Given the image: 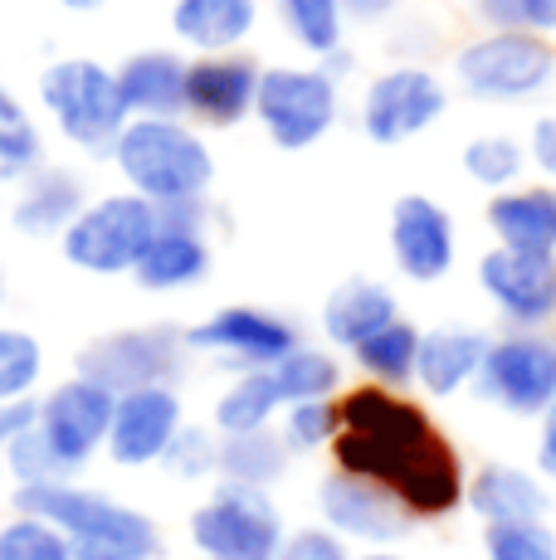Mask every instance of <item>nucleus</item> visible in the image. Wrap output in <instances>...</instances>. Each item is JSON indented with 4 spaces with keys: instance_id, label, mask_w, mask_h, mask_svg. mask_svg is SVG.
<instances>
[{
    "instance_id": "obj_1",
    "label": "nucleus",
    "mask_w": 556,
    "mask_h": 560,
    "mask_svg": "<svg viewBox=\"0 0 556 560\" xmlns=\"http://www.w3.org/2000/svg\"><path fill=\"white\" fill-rule=\"evenodd\" d=\"M337 419H341L333 439L337 468L381 482L391 492L444 444L420 405L401 400L395 390H381V385L347 390L337 400Z\"/></svg>"
},
{
    "instance_id": "obj_2",
    "label": "nucleus",
    "mask_w": 556,
    "mask_h": 560,
    "mask_svg": "<svg viewBox=\"0 0 556 560\" xmlns=\"http://www.w3.org/2000/svg\"><path fill=\"white\" fill-rule=\"evenodd\" d=\"M113 166L123 186L157 210L206 200L216 180V156L186 117H132L113 147Z\"/></svg>"
},
{
    "instance_id": "obj_3",
    "label": "nucleus",
    "mask_w": 556,
    "mask_h": 560,
    "mask_svg": "<svg viewBox=\"0 0 556 560\" xmlns=\"http://www.w3.org/2000/svg\"><path fill=\"white\" fill-rule=\"evenodd\" d=\"M10 512H25L69 536L73 551H113L123 560H162V526L142 508L113 498L89 482H49V488H10Z\"/></svg>"
},
{
    "instance_id": "obj_4",
    "label": "nucleus",
    "mask_w": 556,
    "mask_h": 560,
    "mask_svg": "<svg viewBox=\"0 0 556 560\" xmlns=\"http://www.w3.org/2000/svg\"><path fill=\"white\" fill-rule=\"evenodd\" d=\"M35 93L49 127L63 142L79 147L83 156L113 161V147L127 127V107H123V93H117V73L108 63L89 59V54L55 59L49 69H39Z\"/></svg>"
},
{
    "instance_id": "obj_5",
    "label": "nucleus",
    "mask_w": 556,
    "mask_h": 560,
    "mask_svg": "<svg viewBox=\"0 0 556 560\" xmlns=\"http://www.w3.org/2000/svg\"><path fill=\"white\" fill-rule=\"evenodd\" d=\"M157 224H162V210L147 205L142 196H132V190L89 196L79 220L59 234V254L63 264H73L89 278H132Z\"/></svg>"
},
{
    "instance_id": "obj_6",
    "label": "nucleus",
    "mask_w": 556,
    "mask_h": 560,
    "mask_svg": "<svg viewBox=\"0 0 556 560\" xmlns=\"http://www.w3.org/2000/svg\"><path fill=\"white\" fill-rule=\"evenodd\" d=\"M190 365L186 331L152 322V327H123L103 331L73 361V375H89L103 390L127 395V390H152V385H171L176 390L181 375Z\"/></svg>"
},
{
    "instance_id": "obj_7",
    "label": "nucleus",
    "mask_w": 556,
    "mask_h": 560,
    "mask_svg": "<svg viewBox=\"0 0 556 560\" xmlns=\"http://www.w3.org/2000/svg\"><path fill=\"white\" fill-rule=\"evenodd\" d=\"M283 536V516L259 488L220 482L190 512V546L200 551V560H278Z\"/></svg>"
},
{
    "instance_id": "obj_8",
    "label": "nucleus",
    "mask_w": 556,
    "mask_h": 560,
    "mask_svg": "<svg viewBox=\"0 0 556 560\" xmlns=\"http://www.w3.org/2000/svg\"><path fill=\"white\" fill-rule=\"evenodd\" d=\"M186 347L190 357H210L230 365L234 375H244V371H274L303 341H298V327L288 317H278L269 307L234 303L200 317L196 327H186Z\"/></svg>"
},
{
    "instance_id": "obj_9",
    "label": "nucleus",
    "mask_w": 556,
    "mask_h": 560,
    "mask_svg": "<svg viewBox=\"0 0 556 560\" xmlns=\"http://www.w3.org/2000/svg\"><path fill=\"white\" fill-rule=\"evenodd\" d=\"M254 117L274 147L283 152H303V147L323 142L337 122V83L323 69H264L259 73V98Z\"/></svg>"
},
{
    "instance_id": "obj_10",
    "label": "nucleus",
    "mask_w": 556,
    "mask_h": 560,
    "mask_svg": "<svg viewBox=\"0 0 556 560\" xmlns=\"http://www.w3.org/2000/svg\"><path fill=\"white\" fill-rule=\"evenodd\" d=\"M113 390H103L89 375H69V381L39 390L35 400V429L45 434V444L59 454L63 468L79 478L93 458L108 444V424H113Z\"/></svg>"
},
{
    "instance_id": "obj_11",
    "label": "nucleus",
    "mask_w": 556,
    "mask_h": 560,
    "mask_svg": "<svg viewBox=\"0 0 556 560\" xmlns=\"http://www.w3.org/2000/svg\"><path fill=\"white\" fill-rule=\"evenodd\" d=\"M478 400L508 415H547L556 405V341L537 331H512L488 341V357L474 375Z\"/></svg>"
},
{
    "instance_id": "obj_12",
    "label": "nucleus",
    "mask_w": 556,
    "mask_h": 560,
    "mask_svg": "<svg viewBox=\"0 0 556 560\" xmlns=\"http://www.w3.org/2000/svg\"><path fill=\"white\" fill-rule=\"evenodd\" d=\"M454 73L474 98H532L556 73V54L528 30H498L459 49Z\"/></svg>"
},
{
    "instance_id": "obj_13",
    "label": "nucleus",
    "mask_w": 556,
    "mask_h": 560,
    "mask_svg": "<svg viewBox=\"0 0 556 560\" xmlns=\"http://www.w3.org/2000/svg\"><path fill=\"white\" fill-rule=\"evenodd\" d=\"M210 264H216V254L206 240V200L176 205V210H162L152 244L132 268V283L147 293H186V288L206 283Z\"/></svg>"
},
{
    "instance_id": "obj_14",
    "label": "nucleus",
    "mask_w": 556,
    "mask_h": 560,
    "mask_svg": "<svg viewBox=\"0 0 556 560\" xmlns=\"http://www.w3.org/2000/svg\"><path fill=\"white\" fill-rule=\"evenodd\" d=\"M449 107V93L444 83L435 79L430 69H386L377 83L367 89V103H361V127H367L371 142L381 147H395L405 137L425 132L430 122H440Z\"/></svg>"
},
{
    "instance_id": "obj_15",
    "label": "nucleus",
    "mask_w": 556,
    "mask_h": 560,
    "mask_svg": "<svg viewBox=\"0 0 556 560\" xmlns=\"http://www.w3.org/2000/svg\"><path fill=\"white\" fill-rule=\"evenodd\" d=\"M317 512H323L327 532H337L341 541H367V546H391L410 532V512L401 508L391 488L357 472H327L317 488Z\"/></svg>"
},
{
    "instance_id": "obj_16",
    "label": "nucleus",
    "mask_w": 556,
    "mask_h": 560,
    "mask_svg": "<svg viewBox=\"0 0 556 560\" xmlns=\"http://www.w3.org/2000/svg\"><path fill=\"white\" fill-rule=\"evenodd\" d=\"M181 424H186L181 390H171V385L127 390L113 400V424H108L103 454H108L117 468H152V463H162Z\"/></svg>"
},
{
    "instance_id": "obj_17",
    "label": "nucleus",
    "mask_w": 556,
    "mask_h": 560,
    "mask_svg": "<svg viewBox=\"0 0 556 560\" xmlns=\"http://www.w3.org/2000/svg\"><path fill=\"white\" fill-rule=\"evenodd\" d=\"M478 283L512 327L532 331L556 317V254L488 249L478 258Z\"/></svg>"
},
{
    "instance_id": "obj_18",
    "label": "nucleus",
    "mask_w": 556,
    "mask_h": 560,
    "mask_svg": "<svg viewBox=\"0 0 556 560\" xmlns=\"http://www.w3.org/2000/svg\"><path fill=\"white\" fill-rule=\"evenodd\" d=\"M259 63L244 54H200L186 63V117L206 127H234L254 113Z\"/></svg>"
},
{
    "instance_id": "obj_19",
    "label": "nucleus",
    "mask_w": 556,
    "mask_h": 560,
    "mask_svg": "<svg viewBox=\"0 0 556 560\" xmlns=\"http://www.w3.org/2000/svg\"><path fill=\"white\" fill-rule=\"evenodd\" d=\"M395 268L415 283H435L454 268V220L430 196H401L391 210Z\"/></svg>"
},
{
    "instance_id": "obj_20",
    "label": "nucleus",
    "mask_w": 556,
    "mask_h": 560,
    "mask_svg": "<svg viewBox=\"0 0 556 560\" xmlns=\"http://www.w3.org/2000/svg\"><path fill=\"white\" fill-rule=\"evenodd\" d=\"M83 205H89V186H83L79 171L45 161V166L30 171V176L15 186L5 214H10L20 240H55L59 244V234L79 220Z\"/></svg>"
},
{
    "instance_id": "obj_21",
    "label": "nucleus",
    "mask_w": 556,
    "mask_h": 560,
    "mask_svg": "<svg viewBox=\"0 0 556 560\" xmlns=\"http://www.w3.org/2000/svg\"><path fill=\"white\" fill-rule=\"evenodd\" d=\"M186 63L176 49H137L117 63L127 122L132 117H186Z\"/></svg>"
},
{
    "instance_id": "obj_22",
    "label": "nucleus",
    "mask_w": 556,
    "mask_h": 560,
    "mask_svg": "<svg viewBox=\"0 0 556 560\" xmlns=\"http://www.w3.org/2000/svg\"><path fill=\"white\" fill-rule=\"evenodd\" d=\"M464 502L474 508L478 522H488V526L547 522V508H552L537 472L512 468V463H484V468L464 482Z\"/></svg>"
},
{
    "instance_id": "obj_23",
    "label": "nucleus",
    "mask_w": 556,
    "mask_h": 560,
    "mask_svg": "<svg viewBox=\"0 0 556 560\" xmlns=\"http://www.w3.org/2000/svg\"><path fill=\"white\" fill-rule=\"evenodd\" d=\"M488 230L498 234V249L518 254H556V190H498L488 200Z\"/></svg>"
},
{
    "instance_id": "obj_24",
    "label": "nucleus",
    "mask_w": 556,
    "mask_h": 560,
    "mask_svg": "<svg viewBox=\"0 0 556 560\" xmlns=\"http://www.w3.org/2000/svg\"><path fill=\"white\" fill-rule=\"evenodd\" d=\"M259 20V0H176L171 5V30L181 45L200 54H234L250 39Z\"/></svg>"
},
{
    "instance_id": "obj_25",
    "label": "nucleus",
    "mask_w": 556,
    "mask_h": 560,
    "mask_svg": "<svg viewBox=\"0 0 556 560\" xmlns=\"http://www.w3.org/2000/svg\"><path fill=\"white\" fill-rule=\"evenodd\" d=\"M484 331L474 327H435L420 331V357H415V381L430 395H459L464 385H474L478 365L488 357Z\"/></svg>"
},
{
    "instance_id": "obj_26",
    "label": "nucleus",
    "mask_w": 556,
    "mask_h": 560,
    "mask_svg": "<svg viewBox=\"0 0 556 560\" xmlns=\"http://www.w3.org/2000/svg\"><path fill=\"white\" fill-rule=\"evenodd\" d=\"M395 322V293L377 278H347L327 293L323 303V331L333 347L357 351L367 337H377L381 327Z\"/></svg>"
},
{
    "instance_id": "obj_27",
    "label": "nucleus",
    "mask_w": 556,
    "mask_h": 560,
    "mask_svg": "<svg viewBox=\"0 0 556 560\" xmlns=\"http://www.w3.org/2000/svg\"><path fill=\"white\" fill-rule=\"evenodd\" d=\"M45 166V127L15 89L0 79V186H20Z\"/></svg>"
},
{
    "instance_id": "obj_28",
    "label": "nucleus",
    "mask_w": 556,
    "mask_h": 560,
    "mask_svg": "<svg viewBox=\"0 0 556 560\" xmlns=\"http://www.w3.org/2000/svg\"><path fill=\"white\" fill-rule=\"evenodd\" d=\"M283 472H288V448L278 439V429H254V434L220 439V472H216L220 482L269 492Z\"/></svg>"
},
{
    "instance_id": "obj_29",
    "label": "nucleus",
    "mask_w": 556,
    "mask_h": 560,
    "mask_svg": "<svg viewBox=\"0 0 556 560\" xmlns=\"http://www.w3.org/2000/svg\"><path fill=\"white\" fill-rule=\"evenodd\" d=\"M278 409H283V400H278L274 375L269 371H244L220 390L216 409H210V429H216L220 439L254 434V429H269V419L278 415Z\"/></svg>"
},
{
    "instance_id": "obj_30",
    "label": "nucleus",
    "mask_w": 556,
    "mask_h": 560,
    "mask_svg": "<svg viewBox=\"0 0 556 560\" xmlns=\"http://www.w3.org/2000/svg\"><path fill=\"white\" fill-rule=\"evenodd\" d=\"M415 357H420V327H410V322H401V317L357 347V365L381 385V390H401V385H410L415 381Z\"/></svg>"
},
{
    "instance_id": "obj_31",
    "label": "nucleus",
    "mask_w": 556,
    "mask_h": 560,
    "mask_svg": "<svg viewBox=\"0 0 556 560\" xmlns=\"http://www.w3.org/2000/svg\"><path fill=\"white\" fill-rule=\"evenodd\" d=\"M274 385H278V400L288 405H308V400H333L341 390V365L333 351H317V347H293L283 361L274 365Z\"/></svg>"
},
{
    "instance_id": "obj_32",
    "label": "nucleus",
    "mask_w": 556,
    "mask_h": 560,
    "mask_svg": "<svg viewBox=\"0 0 556 560\" xmlns=\"http://www.w3.org/2000/svg\"><path fill=\"white\" fill-rule=\"evenodd\" d=\"M45 385V341L0 322V405H30Z\"/></svg>"
},
{
    "instance_id": "obj_33",
    "label": "nucleus",
    "mask_w": 556,
    "mask_h": 560,
    "mask_svg": "<svg viewBox=\"0 0 556 560\" xmlns=\"http://www.w3.org/2000/svg\"><path fill=\"white\" fill-rule=\"evenodd\" d=\"M278 15L308 54L341 49V0H278Z\"/></svg>"
},
{
    "instance_id": "obj_34",
    "label": "nucleus",
    "mask_w": 556,
    "mask_h": 560,
    "mask_svg": "<svg viewBox=\"0 0 556 560\" xmlns=\"http://www.w3.org/2000/svg\"><path fill=\"white\" fill-rule=\"evenodd\" d=\"M0 560H73V546L39 516L10 512L0 522Z\"/></svg>"
},
{
    "instance_id": "obj_35",
    "label": "nucleus",
    "mask_w": 556,
    "mask_h": 560,
    "mask_svg": "<svg viewBox=\"0 0 556 560\" xmlns=\"http://www.w3.org/2000/svg\"><path fill=\"white\" fill-rule=\"evenodd\" d=\"M162 468L176 482H206L220 472V434L210 424H181L171 448L162 454Z\"/></svg>"
},
{
    "instance_id": "obj_36",
    "label": "nucleus",
    "mask_w": 556,
    "mask_h": 560,
    "mask_svg": "<svg viewBox=\"0 0 556 560\" xmlns=\"http://www.w3.org/2000/svg\"><path fill=\"white\" fill-rule=\"evenodd\" d=\"M341 419H337V405L333 400H308V405H288L283 409V439L288 454H313V448H327L337 439Z\"/></svg>"
},
{
    "instance_id": "obj_37",
    "label": "nucleus",
    "mask_w": 556,
    "mask_h": 560,
    "mask_svg": "<svg viewBox=\"0 0 556 560\" xmlns=\"http://www.w3.org/2000/svg\"><path fill=\"white\" fill-rule=\"evenodd\" d=\"M488 560H556V532L547 522H512L484 532Z\"/></svg>"
},
{
    "instance_id": "obj_38",
    "label": "nucleus",
    "mask_w": 556,
    "mask_h": 560,
    "mask_svg": "<svg viewBox=\"0 0 556 560\" xmlns=\"http://www.w3.org/2000/svg\"><path fill=\"white\" fill-rule=\"evenodd\" d=\"M464 171L478 186H512L522 176V147L512 137H478L464 147Z\"/></svg>"
},
{
    "instance_id": "obj_39",
    "label": "nucleus",
    "mask_w": 556,
    "mask_h": 560,
    "mask_svg": "<svg viewBox=\"0 0 556 560\" xmlns=\"http://www.w3.org/2000/svg\"><path fill=\"white\" fill-rule=\"evenodd\" d=\"M278 560H351V551L337 532H327V526H303V532L283 536Z\"/></svg>"
},
{
    "instance_id": "obj_40",
    "label": "nucleus",
    "mask_w": 556,
    "mask_h": 560,
    "mask_svg": "<svg viewBox=\"0 0 556 560\" xmlns=\"http://www.w3.org/2000/svg\"><path fill=\"white\" fill-rule=\"evenodd\" d=\"M532 161H537L547 176H556V113L532 127Z\"/></svg>"
},
{
    "instance_id": "obj_41",
    "label": "nucleus",
    "mask_w": 556,
    "mask_h": 560,
    "mask_svg": "<svg viewBox=\"0 0 556 560\" xmlns=\"http://www.w3.org/2000/svg\"><path fill=\"white\" fill-rule=\"evenodd\" d=\"M474 10L494 30H522V5L518 0H474Z\"/></svg>"
},
{
    "instance_id": "obj_42",
    "label": "nucleus",
    "mask_w": 556,
    "mask_h": 560,
    "mask_svg": "<svg viewBox=\"0 0 556 560\" xmlns=\"http://www.w3.org/2000/svg\"><path fill=\"white\" fill-rule=\"evenodd\" d=\"M537 468L542 478L556 482V405L542 415V434H537Z\"/></svg>"
},
{
    "instance_id": "obj_43",
    "label": "nucleus",
    "mask_w": 556,
    "mask_h": 560,
    "mask_svg": "<svg viewBox=\"0 0 556 560\" xmlns=\"http://www.w3.org/2000/svg\"><path fill=\"white\" fill-rule=\"evenodd\" d=\"M30 419H35V400L30 405H0V454H5V444L30 424Z\"/></svg>"
},
{
    "instance_id": "obj_44",
    "label": "nucleus",
    "mask_w": 556,
    "mask_h": 560,
    "mask_svg": "<svg viewBox=\"0 0 556 560\" xmlns=\"http://www.w3.org/2000/svg\"><path fill=\"white\" fill-rule=\"evenodd\" d=\"M522 5V30H556V0H518Z\"/></svg>"
},
{
    "instance_id": "obj_45",
    "label": "nucleus",
    "mask_w": 556,
    "mask_h": 560,
    "mask_svg": "<svg viewBox=\"0 0 556 560\" xmlns=\"http://www.w3.org/2000/svg\"><path fill=\"white\" fill-rule=\"evenodd\" d=\"M395 5H401V0H341V10H351V15H361V20H377Z\"/></svg>"
},
{
    "instance_id": "obj_46",
    "label": "nucleus",
    "mask_w": 556,
    "mask_h": 560,
    "mask_svg": "<svg viewBox=\"0 0 556 560\" xmlns=\"http://www.w3.org/2000/svg\"><path fill=\"white\" fill-rule=\"evenodd\" d=\"M323 73H327V79H347V73H351V54L347 49H333V54H327V59H323Z\"/></svg>"
},
{
    "instance_id": "obj_47",
    "label": "nucleus",
    "mask_w": 556,
    "mask_h": 560,
    "mask_svg": "<svg viewBox=\"0 0 556 560\" xmlns=\"http://www.w3.org/2000/svg\"><path fill=\"white\" fill-rule=\"evenodd\" d=\"M59 10H73V15H93V10H103V5H113V0H55Z\"/></svg>"
},
{
    "instance_id": "obj_48",
    "label": "nucleus",
    "mask_w": 556,
    "mask_h": 560,
    "mask_svg": "<svg viewBox=\"0 0 556 560\" xmlns=\"http://www.w3.org/2000/svg\"><path fill=\"white\" fill-rule=\"evenodd\" d=\"M73 560H123V556H113V551H73Z\"/></svg>"
},
{
    "instance_id": "obj_49",
    "label": "nucleus",
    "mask_w": 556,
    "mask_h": 560,
    "mask_svg": "<svg viewBox=\"0 0 556 560\" xmlns=\"http://www.w3.org/2000/svg\"><path fill=\"white\" fill-rule=\"evenodd\" d=\"M357 560H405V556H391V551H367V556H357Z\"/></svg>"
},
{
    "instance_id": "obj_50",
    "label": "nucleus",
    "mask_w": 556,
    "mask_h": 560,
    "mask_svg": "<svg viewBox=\"0 0 556 560\" xmlns=\"http://www.w3.org/2000/svg\"><path fill=\"white\" fill-rule=\"evenodd\" d=\"M0 303H5V268H0Z\"/></svg>"
},
{
    "instance_id": "obj_51",
    "label": "nucleus",
    "mask_w": 556,
    "mask_h": 560,
    "mask_svg": "<svg viewBox=\"0 0 556 560\" xmlns=\"http://www.w3.org/2000/svg\"><path fill=\"white\" fill-rule=\"evenodd\" d=\"M0 488H5V472H0Z\"/></svg>"
},
{
    "instance_id": "obj_52",
    "label": "nucleus",
    "mask_w": 556,
    "mask_h": 560,
    "mask_svg": "<svg viewBox=\"0 0 556 560\" xmlns=\"http://www.w3.org/2000/svg\"><path fill=\"white\" fill-rule=\"evenodd\" d=\"M0 214H5V200H0Z\"/></svg>"
}]
</instances>
